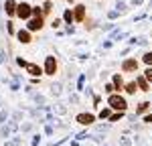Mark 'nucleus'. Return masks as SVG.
<instances>
[{"label":"nucleus","mask_w":152,"mask_h":146,"mask_svg":"<svg viewBox=\"0 0 152 146\" xmlns=\"http://www.w3.org/2000/svg\"><path fill=\"white\" fill-rule=\"evenodd\" d=\"M16 16H18V18H24V20H31V16H33V6L26 4V2L18 4V6H16Z\"/></svg>","instance_id":"obj_1"},{"label":"nucleus","mask_w":152,"mask_h":146,"mask_svg":"<svg viewBox=\"0 0 152 146\" xmlns=\"http://www.w3.org/2000/svg\"><path fill=\"white\" fill-rule=\"evenodd\" d=\"M107 104L112 106L114 110H120V112H124V110L128 108V104H126V99L122 96H110V99H107Z\"/></svg>","instance_id":"obj_2"},{"label":"nucleus","mask_w":152,"mask_h":146,"mask_svg":"<svg viewBox=\"0 0 152 146\" xmlns=\"http://www.w3.org/2000/svg\"><path fill=\"white\" fill-rule=\"evenodd\" d=\"M55 71H57V61H55V57H47V61H45V73L47 75H55Z\"/></svg>","instance_id":"obj_3"},{"label":"nucleus","mask_w":152,"mask_h":146,"mask_svg":"<svg viewBox=\"0 0 152 146\" xmlns=\"http://www.w3.org/2000/svg\"><path fill=\"white\" fill-rule=\"evenodd\" d=\"M122 69H124L126 73L136 71V69H138V61H136V59H126L124 63H122Z\"/></svg>","instance_id":"obj_4"},{"label":"nucleus","mask_w":152,"mask_h":146,"mask_svg":"<svg viewBox=\"0 0 152 146\" xmlns=\"http://www.w3.org/2000/svg\"><path fill=\"white\" fill-rule=\"evenodd\" d=\"M43 28V18L41 16H35L28 20V31H41Z\"/></svg>","instance_id":"obj_5"},{"label":"nucleus","mask_w":152,"mask_h":146,"mask_svg":"<svg viewBox=\"0 0 152 146\" xmlns=\"http://www.w3.org/2000/svg\"><path fill=\"white\" fill-rule=\"evenodd\" d=\"M94 116H91V114H79V116H77V122H79V124H83V126H89V124H94Z\"/></svg>","instance_id":"obj_6"},{"label":"nucleus","mask_w":152,"mask_h":146,"mask_svg":"<svg viewBox=\"0 0 152 146\" xmlns=\"http://www.w3.org/2000/svg\"><path fill=\"white\" fill-rule=\"evenodd\" d=\"M136 83H138V87H140L142 91H148V89H150V85H148V81H146L144 75H138V77H136Z\"/></svg>","instance_id":"obj_7"},{"label":"nucleus","mask_w":152,"mask_h":146,"mask_svg":"<svg viewBox=\"0 0 152 146\" xmlns=\"http://www.w3.org/2000/svg\"><path fill=\"white\" fill-rule=\"evenodd\" d=\"M73 16H75V20H83V16H85V6H83V4H77Z\"/></svg>","instance_id":"obj_8"},{"label":"nucleus","mask_w":152,"mask_h":146,"mask_svg":"<svg viewBox=\"0 0 152 146\" xmlns=\"http://www.w3.org/2000/svg\"><path fill=\"white\" fill-rule=\"evenodd\" d=\"M16 6H18V4H16L14 0H6V4H4V8H6L8 14H16Z\"/></svg>","instance_id":"obj_9"},{"label":"nucleus","mask_w":152,"mask_h":146,"mask_svg":"<svg viewBox=\"0 0 152 146\" xmlns=\"http://www.w3.org/2000/svg\"><path fill=\"white\" fill-rule=\"evenodd\" d=\"M16 36H18L20 43H31V35H28V31H18Z\"/></svg>","instance_id":"obj_10"},{"label":"nucleus","mask_w":152,"mask_h":146,"mask_svg":"<svg viewBox=\"0 0 152 146\" xmlns=\"http://www.w3.org/2000/svg\"><path fill=\"white\" fill-rule=\"evenodd\" d=\"M26 69H28V73H31V75H35V77L43 73V69H41L39 65H26Z\"/></svg>","instance_id":"obj_11"},{"label":"nucleus","mask_w":152,"mask_h":146,"mask_svg":"<svg viewBox=\"0 0 152 146\" xmlns=\"http://www.w3.org/2000/svg\"><path fill=\"white\" fill-rule=\"evenodd\" d=\"M136 89H138V83H136V81H130V83L126 85V91H128V93H136Z\"/></svg>","instance_id":"obj_12"},{"label":"nucleus","mask_w":152,"mask_h":146,"mask_svg":"<svg viewBox=\"0 0 152 146\" xmlns=\"http://www.w3.org/2000/svg\"><path fill=\"white\" fill-rule=\"evenodd\" d=\"M114 87H116V89H122V87H124V81H122L120 75H114Z\"/></svg>","instance_id":"obj_13"},{"label":"nucleus","mask_w":152,"mask_h":146,"mask_svg":"<svg viewBox=\"0 0 152 146\" xmlns=\"http://www.w3.org/2000/svg\"><path fill=\"white\" fill-rule=\"evenodd\" d=\"M63 18H65V23H67V24H71L73 20H75V16H73V12H71V10H65V16H63Z\"/></svg>","instance_id":"obj_14"},{"label":"nucleus","mask_w":152,"mask_h":146,"mask_svg":"<svg viewBox=\"0 0 152 146\" xmlns=\"http://www.w3.org/2000/svg\"><path fill=\"white\" fill-rule=\"evenodd\" d=\"M148 106H150V104H148V101H144V104H140V106H138V110H136V112H138V114H142V112H146V110H148Z\"/></svg>","instance_id":"obj_15"},{"label":"nucleus","mask_w":152,"mask_h":146,"mask_svg":"<svg viewBox=\"0 0 152 146\" xmlns=\"http://www.w3.org/2000/svg\"><path fill=\"white\" fill-rule=\"evenodd\" d=\"M144 77H146V81H152V67H148V69L144 71Z\"/></svg>","instance_id":"obj_16"},{"label":"nucleus","mask_w":152,"mask_h":146,"mask_svg":"<svg viewBox=\"0 0 152 146\" xmlns=\"http://www.w3.org/2000/svg\"><path fill=\"white\" fill-rule=\"evenodd\" d=\"M144 63H146V65H152V53H146V55H144Z\"/></svg>","instance_id":"obj_17"},{"label":"nucleus","mask_w":152,"mask_h":146,"mask_svg":"<svg viewBox=\"0 0 152 146\" xmlns=\"http://www.w3.org/2000/svg\"><path fill=\"white\" fill-rule=\"evenodd\" d=\"M114 89H116V87H114V85H112V83H107V85H105V91H107V93H112Z\"/></svg>","instance_id":"obj_18"},{"label":"nucleus","mask_w":152,"mask_h":146,"mask_svg":"<svg viewBox=\"0 0 152 146\" xmlns=\"http://www.w3.org/2000/svg\"><path fill=\"white\" fill-rule=\"evenodd\" d=\"M99 116H102V118H107V116H110V110H102V114H99Z\"/></svg>","instance_id":"obj_19"},{"label":"nucleus","mask_w":152,"mask_h":146,"mask_svg":"<svg viewBox=\"0 0 152 146\" xmlns=\"http://www.w3.org/2000/svg\"><path fill=\"white\" fill-rule=\"evenodd\" d=\"M120 118H122V112H120V114H114V116H112V122H116V120H120Z\"/></svg>","instance_id":"obj_20"},{"label":"nucleus","mask_w":152,"mask_h":146,"mask_svg":"<svg viewBox=\"0 0 152 146\" xmlns=\"http://www.w3.org/2000/svg\"><path fill=\"white\" fill-rule=\"evenodd\" d=\"M144 122H152V114H150V116H146V118H144Z\"/></svg>","instance_id":"obj_21"}]
</instances>
